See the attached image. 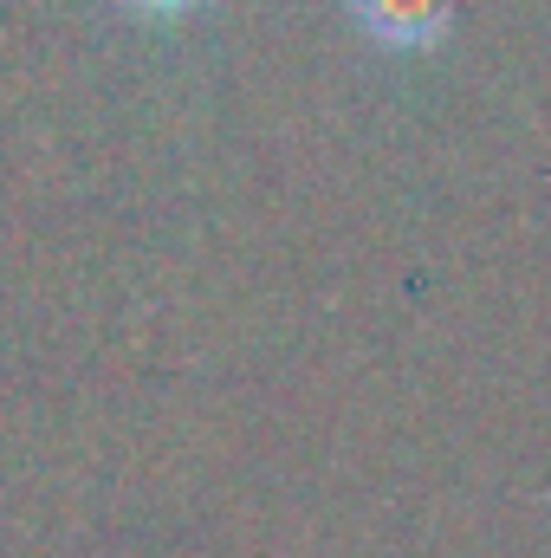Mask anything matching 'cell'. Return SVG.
Segmentation results:
<instances>
[{"instance_id":"6da1fadb","label":"cell","mask_w":551,"mask_h":558,"mask_svg":"<svg viewBox=\"0 0 551 558\" xmlns=\"http://www.w3.org/2000/svg\"><path fill=\"white\" fill-rule=\"evenodd\" d=\"M351 13L383 46H434L454 20V0H351Z\"/></svg>"},{"instance_id":"7a4b0ae2","label":"cell","mask_w":551,"mask_h":558,"mask_svg":"<svg viewBox=\"0 0 551 558\" xmlns=\"http://www.w3.org/2000/svg\"><path fill=\"white\" fill-rule=\"evenodd\" d=\"M137 13H182V7H195V0H131Z\"/></svg>"}]
</instances>
